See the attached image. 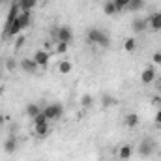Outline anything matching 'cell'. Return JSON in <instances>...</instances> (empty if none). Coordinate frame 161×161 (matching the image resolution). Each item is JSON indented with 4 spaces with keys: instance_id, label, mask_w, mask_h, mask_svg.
Segmentation results:
<instances>
[{
    "instance_id": "cell-32",
    "label": "cell",
    "mask_w": 161,
    "mask_h": 161,
    "mask_svg": "<svg viewBox=\"0 0 161 161\" xmlns=\"http://www.w3.org/2000/svg\"><path fill=\"white\" fill-rule=\"evenodd\" d=\"M6 2H8V0H0V6H2V4H6Z\"/></svg>"
},
{
    "instance_id": "cell-27",
    "label": "cell",
    "mask_w": 161,
    "mask_h": 161,
    "mask_svg": "<svg viewBox=\"0 0 161 161\" xmlns=\"http://www.w3.org/2000/svg\"><path fill=\"white\" fill-rule=\"evenodd\" d=\"M6 66H8V69H9V71H13V69H15V66H17V62H15L13 58H8V62H6Z\"/></svg>"
},
{
    "instance_id": "cell-14",
    "label": "cell",
    "mask_w": 161,
    "mask_h": 161,
    "mask_svg": "<svg viewBox=\"0 0 161 161\" xmlns=\"http://www.w3.org/2000/svg\"><path fill=\"white\" fill-rule=\"evenodd\" d=\"M41 109L38 103H28L26 107H25V113H26V116H30V118H36L38 114H41Z\"/></svg>"
},
{
    "instance_id": "cell-24",
    "label": "cell",
    "mask_w": 161,
    "mask_h": 161,
    "mask_svg": "<svg viewBox=\"0 0 161 161\" xmlns=\"http://www.w3.org/2000/svg\"><path fill=\"white\" fill-rule=\"evenodd\" d=\"M68 49H69V43L56 41V49H54V53H58V54H64V53H68Z\"/></svg>"
},
{
    "instance_id": "cell-30",
    "label": "cell",
    "mask_w": 161,
    "mask_h": 161,
    "mask_svg": "<svg viewBox=\"0 0 161 161\" xmlns=\"http://www.w3.org/2000/svg\"><path fill=\"white\" fill-rule=\"evenodd\" d=\"M6 120H8V118H6V114H4V113H0V127L6 124Z\"/></svg>"
},
{
    "instance_id": "cell-18",
    "label": "cell",
    "mask_w": 161,
    "mask_h": 161,
    "mask_svg": "<svg viewBox=\"0 0 161 161\" xmlns=\"http://www.w3.org/2000/svg\"><path fill=\"white\" fill-rule=\"evenodd\" d=\"M103 11H105V15H109V17H113V15L118 13V9H116V6H114L113 0H107V2L103 4Z\"/></svg>"
},
{
    "instance_id": "cell-8",
    "label": "cell",
    "mask_w": 161,
    "mask_h": 161,
    "mask_svg": "<svg viewBox=\"0 0 161 161\" xmlns=\"http://www.w3.org/2000/svg\"><path fill=\"white\" fill-rule=\"evenodd\" d=\"M131 30L135 34H142L148 30V19H142V17H135L131 21Z\"/></svg>"
},
{
    "instance_id": "cell-12",
    "label": "cell",
    "mask_w": 161,
    "mask_h": 161,
    "mask_svg": "<svg viewBox=\"0 0 161 161\" xmlns=\"http://www.w3.org/2000/svg\"><path fill=\"white\" fill-rule=\"evenodd\" d=\"M154 80H156V68H154V66H148V68L141 73V82L148 86V84H152Z\"/></svg>"
},
{
    "instance_id": "cell-11",
    "label": "cell",
    "mask_w": 161,
    "mask_h": 161,
    "mask_svg": "<svg viewBox=\"0 0 161 161\" xmlns=\"http://www.w3.org/2000/svg\"><path fill=\"white\" fill-rule=\"evenodd\" d=\"M32 58H34V62L38 64V68H45V66L49 64V60H51V58H49V53L43 51V49H38Z\"/></svg>"
},
{
    "instance_id": "cell-15",
    "label": "cell",
    "mask_w": 161,
    "mask_h": 161,
    "mask_svg": "<svg viewBox=\"0 0 161 161\" xmlns=\"http://www.w3.org/2000/svg\"><path fill=\"white\" fill-rule=\"evenodd\" d=\"M17 4H19V8H21V11H32L36 6H38V0H17Z\"/></svg>"
},
{
    "instance_id": "cell-26",
    "label": "cell",
    "mask_w": 161,
    "mask_h": 161,
    "mask_svg": "<svg viewBox=\"0 0 161 161\" xmlns=\"http://www.w3.org/2000/svg\"><path fill=\"white\" fill-rule=\"evenodd\" d=\"M152 60H154L156 66H161V51H156V53L152 54Z\"/></svg>"
},
{
    "instance_id": "cell-29",
    "label": "cell",
    "mask_w": 161,
    "mask_h": 161,
    "mask_svg": "<svg viewBox=\"0 0 161 161\" xmlns=\"http://www.w3.org/2000/svg\"><path fill=\"white\" fill-rule=\"evenodd\" d=\"M154 120H156V124H158V125H161V107L156 111V118H154Z\"/></svg>"
},
{
    "instance_id": "cell-13",
    "label": "cell",
    "mask_w": 161,
    "mask_h": 161,
    "mask_svg": "<svg viewBox=\"0 0 161 161\" xmlns=\"http://www.w3.org/2000/svg\"><path fill=\"white\" fill-rule=\"evenodd\" d=\"M17 146H19V142H17L15 137H8V139L4 141V152H6V154H13V152L17 150Z\"/></svg>"
},
{
    "instance_id": "cell-22",
    "label": "cell",
    "mask_w": 161,
    "mask_h": 161,
    "mask_svg": "<svg viewBox=\"0 0 161 161\" xmlns=\"http://www.w3.org/2000/svg\"><path fill=\"white\" fill-rule=\"evenodd\" d=\"M58 71H60V73H69V71H71V62H69V60H62V62L58 64Z\"/></svg>"
},
{
    "instance_id": "cell-4",
    "label": "cell",
    "mask_w": 161,
    "mask_h": 161,
    "mask_svg": "<svg viewBox=\"0 0 161 161\" xmlns=\"http://www.w3.org/2000/svg\"><path fill=\"white\" fill-rule=\"evenodd\" d=\"M43 114L47 116V120L49 122H54L58 120V118H62V114H64V105L62 103H49L47 107H43Z\"/></svg>"
},
{
    "instance_id": "cell-25",
    "label": "cell",
    "mask_w": 161,
    "mask_h": 161,
    "mask_svg": "<svg viewBox=\"0 0 161 161\" xmlns=\"http://www.w3.org/2000/svg\"><path fill=\"white\" fill-rule=\"evenodd\" d=\"M113 2H114V6H116L118 13H120V11H125V9L129 8V0H113Z\"/></svg>"
},
{
    "instance_id": "cell-9",
    "label": "cell",
    "mask_w": 161,
    "mask_h": 161,
    "mask_svg": "<svg viewBox=\"0 0 161 161\" xmlns=\"http://www.w3.org/2000/svg\"><path fill=\"white\" fill-rule=\"evenodd\" d=\"M148 19V28H152L154 32H161V11H154L150 13Z\"/></svg>"
},
{
    "instance_id": "cell-6",
    "label": "cell",
    "mask_w": 161,
    "mask_h": 161,
    "mask_svg": "<svg viewBox=\"0 0 161 161\" xmlns=\"http://www.w3.org/2000/svg\"><path fill=\"white\" fill-rule=\"evenodd\" d=\"M139 156L141 158H150L154 152H156V141H152V139H142L141 142H139Z\"/></svg>"
},
{
    "instance_id": "cell-23",
    "label": "cell",
    "mask_w": 161,
    "mask_h": 161,
    "mask_svg": "<svg viewBox=\"0 0 161 161\" xmlns=\"http://www.w3.org/2000/svg\"><path fill=\"white\" fill-rule=\"evenodd\" d=\"M92 103H94V97H92L90 94H84V96L80 97V107L88 109V107H92Z\"/></svg>"
},
{
    "instance_id": "cell-5",
    "label": "cell",
    "mask_w": 161,
    "mask_h": 161,
    "mask_svg": "<svg viewBox=\"0 0 161 161\" xmlns=\"http://www.w3.org/2000/svg\"><path fill=\"white\" fill-rule=\"evenodd\" d=\"M51 36L54 38L56 41H64V43H71L73 40V30L69 26H58L51 32Z\"/></svg>"
},
{
    "instance_id": "cell-20",
    "label": "cell",
    "mask_w": 161,
    "mask_h": 161,
    "mask_svg": "<svg viewBox=\"0 0 161 161\" xmlns=\"http://www.w3.org/2000/svg\"><path fill=\"white\" fill-rule=\"evenodd\" d=\"M144 8V0H129V11H139Z\"/></svg>"
},
{
    "instance_id": "cell-33",
    "label": "cell",
    "mask_w": 161,
    "mask_h": 161,
    "mask_svg": "<svg viewBox=\"0 0 161 161\" xmlns=\"http://www.w3.org/2000/svg\"><path fill=\"white\" fill-rule=\"evenodd\" d=\"M11 2H17V0H11Z\"/></svg>"
},
{
    "instance_id": "cell-7",
    "label": "cell",
    "mask_w": 161,
    "mask_h": 161,
    "mask_svg": "<svg viewBox=\"0 0 161 161\" xmlns=\"http://www.w3.org/2000/svg\"><path fill=\"white\" fill-rule=\"evenodd\" d=\"M19 13H21V8H19V4H17V2H11V4H9V9H8V13H6V25H4V30H8V28L13 25V21L19 17Z\"/></svg>"
},
{
    "instance_id": "cell-10",
    "label": "cell",
    "mask_w": 161,
    "mask_h": 161,
    "mask_svg": "<svg viewBox=\"0 0 161 161\" xmlns=\"http://www.w3.org/2000/svg\"><path fill=\"white\" fill-rule=\"evenodd\" d=\"M19 66H21V69H23L25 73H30V75H34V73L38 71V64L34 62V58H23V60L19 62Z\"/></svg>"
},
{
    "instance_id": "cell-2",
    "label": "cell",
    "mask_w": 161,
    "mask_h": 161,
    "mask_svg": "<svg viewBox=\"0 0 161 161\" xmlns=\"http://www.w3.org/2000/svg\"><path fill=\"white\" fill-rule=\"evenodd\" d=\"M86 41L90 45H96V47H101V49H107L111 45V36H107V32H103L101 28H88L86 30Z\"/></svg>"
},
{
    "instance_id": "cell-3",
    "label": "cell",
    "mask_w": 161,
    "mask_h": 161,
    "mask_svg": "<svg viewBox=\"0 0 161 161\" xmlns=\"http://www.w3.org/2000/svg\"><path fill=\"white\" fill-rule=\"evenodd\" d=\"M34 122V133L38 135V137H47L49 135V131H51V122L47 120V116L43 114V111H41V114H38L36 118H32Z\"/></svg>"
},
{
    "instance_id": "cell-19",
    "label": "cell",
    "mask_w": 161,
    "mask_h": 161,
    "mask_svg": "<svg viewBox=\"0 0 161 161\" xmlns=\"http://www.w3.org/2000/svg\"><path fill=\"white\" fill-rule=\"evenodd\" d=\"M116 101H114V97L113 96H109V94H103L101 96V107L103 109H109V107H113Z\"/></svg>"
},
{
    "instance_id": "cell-1",
    "label": "cell",
    "mask_w": 161,
    "mask_h": 161,
    "mask_svg": "<svg viewBox=\"0 0 161 161\" xmlns=\"http://www.w3.org/2000/svg\"><path fill=\"white\" fill-rule=\"evenodd\" d=\"M30 23H32V13H28V11H21V13H19V17L13 21V25H11L8 30H4V32H2L4 40H6V38H15V36L23 34V32L30 26Z\"/></svg>"
},
{
    "instance_id": "cell-16",
    "label": "cell",
    "mask_w": 161,
    "mask_h": 161,
    "mask_svg": "<svg viewBox=\"0 0 161 161\" xmlns=\"http://www.w3.org/2000/svg\"><path fill=\"white\" fill-rule=\"evenodd\" d=\"M124 125H125V127H129V129L137 127V125H139V116H137L135 113L125 114V118H124Z\"/></svg>"
},
{
    "instance_id": "cell-21",
    "label": "cell",
    "mask_w": 161,
    "mask_h": 161,
    "mask_svg": "<svg viewBox=\"0 0 161 161\" xmlns=\"http://www.w3.org/2000/svg\"><path fill=\"white\" fill-rule=\"evenodd\" d=\"M135 47H137L135 38H127V40L124 41V49H125L127 53H133V51H135Z\"/></svg>"
},
{
    "instance_id": "cell-31",
    "label": "cell",
    "mask_w": 161,
    "mask_h": 161,
    "mask_svg": "<svg viewBox=\"0 0 161 161\" xmlns=\"http://www.w3.org/2000/svg\"><path fill=\"white\" fill-rule=\"evenodd\" d=\"M152 103H154V105H159V107H161V97H154V99H152Z\"/></svg>"
},
{
    "instance_id": "cell-28",
    "label": "cell",
    "mask_w": 161,
    "mask_h": 161,
    "mask_svg": "<svg viewBox=\"0 0 161 161\" xmlns=\"http://www.w3.org/2000/svg\"><path fill=\"white\" fill-rule=\"evenodd\" d=\"M25 45V36H17V41H15V49H21Z\"/></svg>"
},
{
    "instance_id": "cell-17",
    "label": "cell",
    "mask_w": 161,
    "mask_h": 161,
    "mask_svg": "<svg viewBox=\"0 0 161 161\" xmlns=\"http://www.w3.org/2000/svg\"><path fill=\"white\" fill-rule=\"evenodd\" d=\"M131 154H133V148H131L129 144H124V146H120V150H118V158H120L122 161L129 159Z\"/></svg>"
}]
</instances>
